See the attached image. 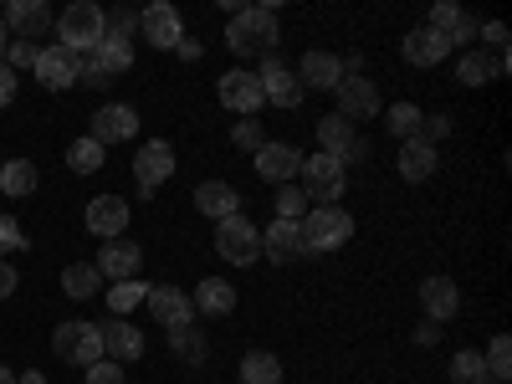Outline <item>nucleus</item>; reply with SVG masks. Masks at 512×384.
<instances>
[{"mask_svg": "<svg viewBox=\"0 0 512 384\" xmlns=\"http://www.w3.org/2000/svg\"><path fill=\"white\" fill-rule=\"evenodd\" d=\"M226 47L231 57H277L282 47V21L272 6H241L226 21Z\"/></svg>", "mask_w": 512, "mask_h": 384, "instance_id": "obj_1", "label": "nucleus"}, {"mask_svg": "<svg viewBox=\"0 0 512 384\" xmlns=\"http://www.w3.org/2000/svg\"><path fill=\"white\" fill-rule=\"evenodd\" d=\"M103 21H108L103 6H93V0H77V6H67V11L57 16V47H67L72 57L98 52V41L108 36Z\"/></svg>", "mask_w": 512, "mask_h": 384, "instance_id": "obj_2", "label": "nucleus"}, {"mask_svg": "<svg viewBox=\"0 0 512 384\" xmlns=\"http://www.w3.org/2000/svg\"><path fill=\"white\" fill-rule=\"evenodd\" d=\"M297 226H303L308 256H318V251H338V246H349V241H354V216H349L344 205H313Z\"/></svg>", "mask_w": 512, "mask_h": 384, "instance_id": "obj_3", "label": "nucleus"}, {"mask_svg": "<svg viewBox=\"0 0 512 384\" xmlns=\"http://www.w3.org/2000/svg\"><path fill=\"white\" fill-rule=\"evenodd\" d=\"M297 175H303L308 205H338L344 190H349V169L333 154H303V169H297Z\"/></svg>", "mask_w": 512, "mask_h": 384, "instance_id": "obj_4", "label": "nucleus"}, {"mask_svg": "<svg viewBox=\"0 0 512 384\" xmlns=\"http://www.w3.org/2000/svg\"><path fill=\"white\" fill-rule=\"evenodd\" d=\"M52 354L57 359H67V364H82V369H88V364H98L103 359V328L98 323H57L52 328Z\"/></svg>", "mask_w": 512, "mask_h": 384, "instance_id": "obj_5", "label": "nucleus"}, {"mask_svg": "<svg viewBox=\"0 0 512 384\" xmlns=\"http://www.w3.org/2000/svg\"><path fill=\"white\" fill-rule=\"evenodd\" d=\"M318 154H333L338 164H359L364 154H369V144L359 139V128L344 118V113H323L318 118Z\"/></svg>", "mask_w": 512, "mask_h": 384, "instance_id": "obj_6", "label": "nucleus"}, {"mask_svg": "<svg viewBox=\"0 0 512 384\" xmlns=\"http://www.w3.org/2000/svg\"><path fill=\"white\" fill-rule=\"evenodd\" d=\"M216 251L231 267H251L256 256H262V231H256L246 216H226V221H216Z\"/></svg>", "mask_w": 512, "mask_h": 384, "instance_id": "obj_7", "label": "nucleus"}, {"mask_svg": "<svg viewBox=\"0 0 512 384\" xmlns=\"http://www.w3.org/2000/svg\"><path fill=\"white\" fill-rule=\"evenodd\" d=\"M139 36L149 41L154 52H175L180 36H185V21H180V11L169 6V0H154L149 11H139Z\"/></svg>", "mask_w": 512, "mask_h": 384, "instance_id": "obj_8", "label": "nucleus"}, {"mask_svg": "<svg viewBox=\"0 0 512 384\" xmlns=\"http://www.w3.org/2000/svg\"><path fill=\"white\" fill-rule=\"evenodd\" d=\"M169 175H175V144L169 139H149L144 149H139V159H134V180H139V195L149 200Z\"/></svg>", "mask_w": 512, "mask_h": 384, "instance_id": "obj_9", "label": "nucleus"}, {"mask_svg": "<svg viewBox=\"0 0 512 384\" xmlns=\"http://www.w3.org/2000/svg\"><path fill=\"white\" fill-rule=\"evenodd\" d=\"M93 267H98L103 282H128V277H139V267H144V246H139V241H128V236L103 241Z\"/></svg>", "mask_w": 512, "mask_h": 384, "instance_id": "obj_10", "label": "nucleus"}, {"mask_svg": "<svg viewBox=\"0 0 512 384\" xmlns=\"http://www.w3.org/2000/svg\"><path fill=\"white\" fill-rule=\"evenodd\" d=\"M256 82H262V98L277 103V108H303V82H297L292 67H282V57H262V72H256Z\"/></svg>", "mask_w": 512, "mask_h": 384, "instance_id": "obj_11", "label": "nucleus"}, {"mask_svg": "<svg viewBox=\"0 0 512 384\" xmlns=\"http://www.w3.org/2000/svg\"><path fill=\"white\" fill-rule=\"evenodd\" d=\"M216 93H221V103H226L231 113H241V118H256V108L267 103V98H262V82H256V72H246V67L221 72Z\"/></svg>", "mask_w": 512, "mask_h": 384, "instance_id": "obj_12", "label": "nucleus"}, {"mask_svg": "<svg viewBox=\"0 0 512 384\" xmlns=\"http://www.w3.org/2000/svg\"><path fill=\"white\" fill-rule=\"evenodd\" d=\"M144 308L164 323V328H190L195 323V303H190V292L185 287H169V282H149V297H144Z\"/></svg>", "mask_w": 512, "mask_h": 384, "instance_id": "obj_13", "label": "nucleus"}, {"mask_svg": "<svg viewBox=\"0 0 512 384\" xmlns=\"http://www.w3.org/2000/svg\"><path fill=\"white\" fill-rule=\"evenodd\" d=\"M0 21H6L11 41H36V36H47L57 26V16L41 6V0H11V6L0 11Z\"/></svg>", "mask_w": 512, "mask_h": 384, "instance_id": "obj_14", "label": "nucleus"}, {"mask_svg": "<svg viewBox=\"0 0 512 384\" xmlns=\"http://www.w3.org/2000/svg\"><path fill=\"white\" fill-rule=\"evenodd\" d=\"M82 77V57H72L67 47H41V57H36V82L47 93H67L72 82Z\"/></svg>", "mask_w": 512, "mask_h": 384, "instance_id": "obj_15", "label": "nucleus"}, {"mask_svg": "<svg viewBox=\"0 0 512 384\" xmlns=\"http://www.w3.org/2000/svg\"><path fill=\"white\" fill-rule=\"evenodd\" d=\"M139 134V113L134 108H128V103H103L98 113H93V144H123V139H134Z\"/></svg>", "mask_w": 512, "mask_h": 384, "instance_id": "obj_16", "label": "nucleus"}, {"mask_svg": "<svg viewBox=\"0 0 512 384\" xmlns=\"http://www.w3.org/2000/svg\"><path fill=\"white\" fill-rule=\"evenodd\" d=\"M262 256H267V262H277V267L303 262V256H308L303 226H297V221H272V226L262 231Z\"/></svg>", "mask_w": 512, "mask_h": 384, "instance_id": "obj_17", "label": "nucleus"}, {"mask_svg": "<svg viewBox=\"0 0 512 384\" xmlns=\"http://www.w3.org/2000/svg\"><path fill=\"white\" fill-rule=\"evenodd\" d=\"M303 169V149L297 144H262L256 149V175H262L267 185H292V175Z\"/></svg>", "mask_w": 512, "mask_h": 384, "instance_id": "obj_18", "label": "nucleus"}, {"mask_svg": "<svg viewBox=\"0 0 512 384\" xmlns=\"http://www.w3.org/2000/svg\"><path fill=\"white\" fill-rule=\"evenodd\" d=\"M98 328H103V359H113V364L144 359V328H134L128 318H108Z\"/></svg>", "mask_w": 512, "mask_h": 384, "instance_id": "obj_19", "label": "nucleus"}, {"mask_svg": "<svg viewBox=\"0 0 512 384\" xmlns=\"http://www.w3.org/2000/svg\"><path fill=\"white\" fill-rule=\"evenodd\" d=\"M128 200L123 195H98V200H88V231L98 236V241H118L123 231H128Z\"/></svg>", "mask_w": 512, "mask_h": 384, "instance_id": "obj_20", "label": "nucleus"}, {"mask_svg": "<svg viewBox=\"0 0 512 384\" xmlns=\"http://www.w3.org/2000/svg\"><path fill=\"white\" fill-rule=\"evenodd\" d=\"M400 52H405L410 67H441L456 47H451V36H441V31H431V26H415V31L400 41Z\"/></svg>", "mask_w": 512, "mask_h": 384, "instance_id": "obj_21", "label": "nucleus"}, {"mask_svg": "<svg viewBox=\"0 0 512 384\" xmlns=\"http://www.w3.org/2000/svg\"><path fill=\"white\" fill-rule=\"evenodd\" d=\"M333 93H338V108H333V113H344L349 123H354V118L364 123V118H374V113L384 108V103H379V88H374L369 77H344Z\"/></svg>", "mask_w": 512, "mask_h": 384, "instance_id": "obj_22", "label": "nucleus"}, {"mask_svg": "<svg viewBox=\"0 0 512 384\" xmlns=\"http://www.w3.org/2000/svg\"><path fill=\"white\" fill-rule=\"evenodd\" d=\"M292 72H297V82H303V93H333L338 82H344V67H338L333 52H308Z\"/></svg>", "mask_w": 512, "mask_h": 384, "instance_id": "obj_23", "label": "nucleus"}, {"mask_svg": "<svg viewBox=\"0 0 512 384\" xmlns=\"http://www.w3.org/2000/svg\"><path fill=\"white\" fill-rule=\"evenodd\" d=\"M420 308H425V318H431V323H451V318L461 313L456 282H451V277H425V282H420Z\"/></svg>", "mask_w": 512, "mask_h": 384, "instance_id": "obj_24", "label": "nucleus"}, {"mask_svg": "<svg viewBox=\"0 0 512 384\" xmlns=\"http://www.w3.org/2000/svg\"><path fill=\"white\" fill-rule=\"evenodd\" d=\"M195 210L210 221H226V216H241V190L226 185V180H205L195 185Z\"/></svg>", "mask_w": 512, "mask_h": 384, "instance_id": "obj_25", "label": "nucleus"}, {"mask_svg": "<svg viewBox=\"0 0 512 384\" xmlns=\"http://www.w3.org/2000/svg\"><path fill=\"white\" fill-rule=\"evenodd\" d=\"M436 164H441V154H436V144H425V139H405V144H400V159H395V169H400L405 185L431 180Z\"/></svg>", "mask_w": 512, "mask_h": 384, "instance_id": "obj_26", "label": "nucleus"}, {"mask_svg": "<svg viewBox=\"0 0 512 384\" xmlns=\"http://www.w3.org/2000/svg\"><path fill=\"white\" fill-rule=\"evenodd\" d=\"M195 313H205V318H226V313H236V287L226 282V277H205L200 287H195Z\"/></svg>", "mask_w": 512, "mask_h": 384, "instance_id": "obj_27", "label": "nucleus"}, {"mask_svg": "<svg viewBox=\"0 0 512 384\" xmlns=\"http://www.w3.org/2000/svg\"><path fill=\"white\" fill-rule=\"evenodd\" d=\"M502 72H507V52H497V57H487V52H466V57L456 62L461 88H487V82L502 77Z\"/></svg>", "mask_w": 512, "mask_h": 384, "instance_id": "obj_28", "label": "nucleus"}, {"mask_svg": "<svg viewBox=\"0 0 512 384\" xmlns=\"http://www.w3.org/2000/svg\"><path fill=\"white\" fill-rule=\"evenodd\" d=\"M241 384H282V359L272 354V349H251V354H241Z\"/></svg>", "mask_w": 512, "mask_h": 384, "instance_id": "obj_29", "label": "nucleus"}, {"mask_svg": "<svg viewBox=\"0 0 512 384\" xmlns=\"http://www.w3.org/2000/svg\"><path fill=\"white\" fill-rule=\"evenodd\" d=\"M36 164L31 159H6L0 164V195H11V200H26L31 190H36Z\"/></svg>", "mask_w": 512, "mask_h": 384, "instance_id": "obj_30", "label": "nucleus"}, {"mask_svg": "<svg viewBox=\"0 0 512 384\" xmlns=\"http://www.w3.org/2000/svg\"><path fill=\"white\" fill-rule=\"evenodd\" d=\"M98 287H103V277H98L93 262H72V267H62V292L72 297V303H88V297H98Z\"/></svg>", "mask_w": 512, "mask_h": 384, "instance_id": "obj_31", "label": "nucleus"}, {"mask_svg": "<svg viewBox=\"0 0 512 384\" xmlns=\"http://www.w3.org/2000/svg\"><path fill=\"white\" fill-rule=\"evenodd\" d=\"M169 349H175V359H185L190 369H200L210 359V344L200 328H169Z\"/></svg>", "mask_w": 512, "mask_h": 384, "instance_id": "obj_32", "label": "nucleus"}, {"mask_svg": "<svg viewBox=\"0 0 512 384\" xmlns=\"http://www.w3.org/2000/svg\"><path fill=\"white\" fill-rule=\"evenodd\" d=\"M144 297H149V282H139V277L113 282V287H108V313H113V318H128L134 308H144Z\"/></svg>", "mask_w": 512, "mask_h": 384, "instance_id": "obj_33", "label": "nucleus"}, {"mask_svg": "<svg viewBox=\"0 0 512 384\" xmlns=\"http://www.w3.org/2000/svg\"><path fill=\"white\" fill-rule=\"evenodd\" d=\"M103 72H128L134 67V41H118V36H103L98 41V52H88Z\"/></svg>", "mask_w": 512, "mask_h": 384, "instance_id": "obj_34", "label": "nucleus"}, {"mask_svg": "<svg viewBox=\"0 0 512 384\" xmlns=\"http://www.w3.org/2000/svg\"><path fill=\"white\" fill-rule=\"evenodd\" d=\"M482 364H487V379H492V384H512V338H507V333H497L492 344H487Z\"/></svg>", "mask_w": 512, "mask_h": 384, "instance_id": "obj_35", "label": "nucleus"}, {"mask_svg": "<svg viewBox=\"0 0 512 384\" xmlns=\"http://www.w3.org/2000/svg\"><path fill=\"white\" fill-rule=\"evenodd\" d=\"M103 144H93V139H72L67 144V169H72V175H98V169H103Z\"/></svg>", "mask_w": 512, "mask_h": 384, "instance_id": "obj_36", "label": "nucleus"}, {"mask_svg": "<svg viewBox=\"0 0 512 384\" xmlns=\"http://www.w3.org/2000/svg\"><path fill=\"white\" fill-rule=\"evenodd\" d=\"M451 379H456V384H487L482 349H456V354H451Z\"/></svg>", "mask_w": 512, "mask_h": 384, "instance_id": "obj_37", "label": "nucleus"}, {"mask_svg": "<svg viewBox=\"0 0 512 384\" xmlns=\"http://www.w3.org/2000/svg\"><path fill=\"white\" fill-rule=\"evenodd\" d=\"M308 195H303V185H277V221H303L308 216Z\"/></svg>", "mask_w": 512, "mask_h": 384, "instance_id": "obj_38", "label": "nucleus"}, {"mask_svg": "<svg viewBox=\"0 0 512 384\" xmlns=\"http://www.w3.org/2000/svg\"><path fill=\"white\" fill-rule=\"evenodd\" d=\"M384 118H390V123H384V128H390V134H395L400 144L420 134V108H415V103H395V108L384 113Z\"/></svg>", "mask_w": 512, "mask_h": 384, "instance_id": "obj_39", "label": "nucleus"}, {"mask_svg": "<svg viewBox=\"0 0 512 384\" xmlns=\"http://www.w3.org/2000/svg\"><path fill=\"white\" fill-rule=\"evenodd\" d=\"M231 144L256 154V149L267 144V123H262V118H241V123H231Z\"/></svg>", "mask_w": 512, "mask_h": 384, "instance_id": "obj_40", "label": "nucleus"}, {"mask_svg": "<svg viewBox=\"0 0 512 384\" xmlns=\"http://www.w3.org/2000/svg\"><path fill=\"white\" fill-rule=\"evenodd\" d=\"M456 21H461V6H456V0H436V6H431V21H425V26L441 31V36H451Z\"/></svg>", "mask_w": 512, "mask_h": 384, "instance_id": "obj_41", "label": "nucleus"}, {"mask_svg": "<svg viewBox=\"0 0 512 384\" xmlns=\"http://www.w3.org/2000/svg\"><path fill=\"white\" fill-rule=\"evenodd\" d=\"M36 57H41V47H36V41H11V47H6V67L11 72H36Z\"/></svg>", "mask_w": 512, "mask_h": 384, "instance_id": "obj_42", "label": "nucleus"}, {"mask_svg": "<svg viewBox=\"0 0 512 384\" xmlns=\"http://www.w3.org/2000/svg\"><path fill=\"white\" fill-rule=\"evenodd\" d=\"M103 26H108V36H118V41H134V36H139V11H123V6H118Z\"/></svg>", "mask_w": 512, "mask_h": 384, "instance_id": "obj_43", "label": "nucleus"}, {"mask_svg": "<svg viewBox=\"0 0 512 384\" xmlns=\"http://www.w3.org/2000/svg\"><path fill=\"white\" fill-rule=\"evenodd\" d=\"M451 134V118L446 113H420V134L415 139H425V144H441Z\"/></svg>", "mask_w": 512, "mask_h": 384, "instance_id": "obj_44", "label": "nucleus"}, {"mask_svg": "<svg viewBox=\"0 0 512 384\" xmlns=\"http://www.w3.org/2000/svg\"><path fill=\"white\" fill-rule=\"evenodd\" d=\"M6 251H26V231L6 216V210H0V256H6Z\"/></svg>", "mask_w": 512, "mask_h": 384, "instance_id": "obj_45", "label": "nucleus"}, {"mask_svg": "<svg viewBox=\"0 0 512 384\" xmlns=\"http://www.w3.org/2000/svg\"><path fill=\"white\" fill-rule=\"evenodd\" d=\"M88 384H123V369L113 359H98V364H88Z\"/></svg>", "mask_w": 512, "mask_h": 384, "instance_id": "obj_46", "label": "nucleus"}, {"mask_svg": "<svg viewBox=\"0 0 512 384\" xmlns=\"http://www.w3.org/2000/svg\"><path fill=\"white\" fill-rule=\"evenodd\" d=\"M77 82H82V88H108V82H113V72H103L93 57H82V77H77Z\"/></svg>", "mask_w": 512, "mask_h": 384, "instance_id": "obj_47", "label": "nucleus"}, {"mask_svg": "<svg viewBox=\"0 0 512 384\" xmlns=\"http://www.w3.org/2000/svg\"><path fill=\"white\" fill-rule=\"evenodd\" d=\"M477 36H482V47H492V52H507V26H502V21H487Z\"/></svg>", "mask_w": 512, "mask_h": 384, "instance_id": "obj_48", "label": "nucleus"}, {"mask_svg": "<svg viewBox=\"0 0 512 384\" xmlns=\"http://www.w3.org/2000/svg\"><path fill=\"white\" fill-rule=\"evenodd\" d=\"M477 31H482V21L461 11V21H456V31H451V47H461V41H477Z\"/></svg>", "mask_w": 512, "mask_h": 384, "instance_id": "obj_49", "label": "nucleus"}, {"mask_svg": "<svg viewBox=\"0 0 512 384\" xmlns=\"http://www.w3.org/2000/svg\"><path fill=\"white\" fill-rule=\"evenodd\" d=\"M16 88H21V77H16L11 67H0V108L16 103Z\"/></svg>", "mask_w": 512, "mask_h": 384, "instance_id": "obj_50", "label": "nucleus"}, {"mask_svg": "<svg viewBox=\"0 0 512 384\" xmlns=\"http://www.w3.org/2000/svg\"><path fill=\"white\" fill-rule=\"evenodd\" d=\"M16 282H21V277H16V267H11V262H0V303H6V297L16 292Z\"/></svg>", "mask_w": 512, "mask_h": 384, "instance_id": "obj_51", "label": "nucleus"}, {"mask_svg": "<svg viewBox=\"0 0 512 384\" xmlns=\"http://www.w3.org/2000/svg\"><path fill=\"white\" fill-rule=\"evenodd\" d=\"M175 52H180V62H200V57H205V47H200L195 36H180V47H175Z\"/></svg>", "mask_w": 512, "mask_h": 384, "instance_id": "obj_52", "label": "nucleus"}, {"mask_svg": "<svg viewBox=\"0 0 512 384\" xmlns=\"http://www.w3.org/2000/svg\"><path fill=\"white\" fill-rule=\"evenodd\" d=\"M436 338H441V323L420 318V328H415V344H436Z\"/></svg>", "mask_w": 512, "mask_h": 384, "instance_id": "obj_53", "label": "nucleus"}, {"mask_svg": "<svg viewBox=\"0 0 512 384\" xmlns=\"http://www.w3.org/2000/svg\"><path fill=\"white\" fill-rule=\"evenodd\" d=\"M16 384H47V374H41V369H26V374H16Z\"/></svg>", "mask_w": 512, "mask_h": 384, "instance_id": "obj_54", "label": "nucleus"}, {"mask_svg": "<svg viewBox=\"0 0 512 384\" xmlns=\"http://www.w3.org/2000/svg\"><path fill=\"white\" fill-rule=\"evenodd\" d=\"M6 47H11V31H6V21H0V67H6Z\"/></svg>", "mask_w": 512, "mask_h": 384, "instance_id": "obj_55", "label": "nucleus"}, {"mask_svg": "<svg viewBox=\"0 0 512 384\" xmlns=\"http://www.w3.org/2000/svg\"><path fill=\"white\" fill-rule=\"evenodd\" d=\"M0 384H16V369H6V364H0Z\"/></svg>", "mask_w": 512, "mask_h": 384, "instance_id": "obj_56", "label": "nucleus"}]
</instances>
